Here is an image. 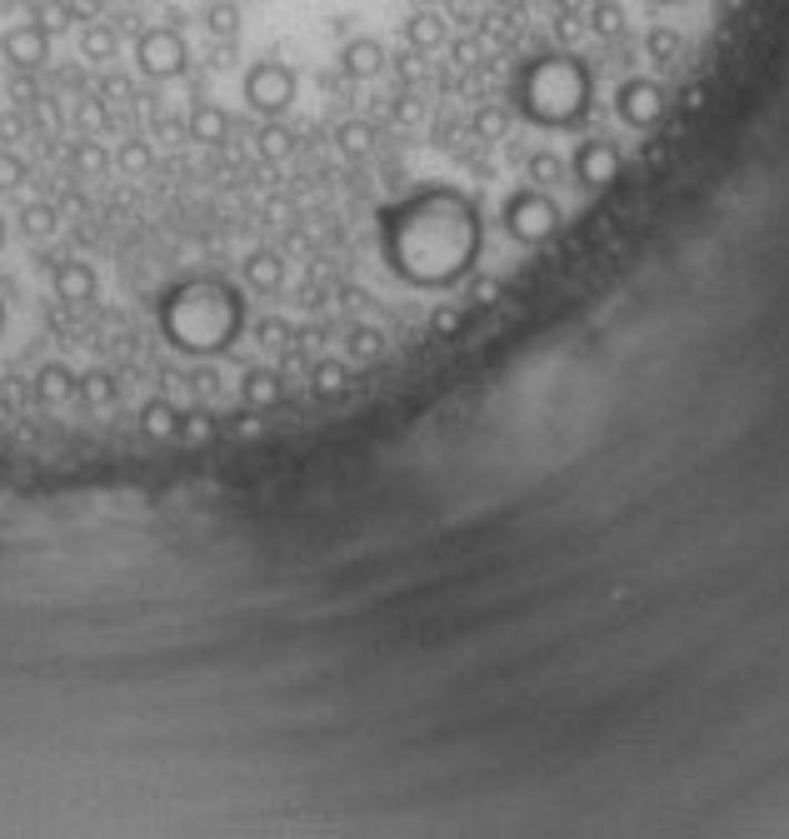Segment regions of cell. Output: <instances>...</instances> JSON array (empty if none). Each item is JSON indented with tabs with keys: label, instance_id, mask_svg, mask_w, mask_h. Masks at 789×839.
I'll list each match as a JSON object with an SVG mask.
<instances>
[{
	"label": "cell",
	"instance_id": "6da1fadb",
	"mask_svg": "<svg viewBox=\"0 0 789 839\" xmlns=\"http://www.w3.org/2000/svg\"><path fill=\"white\" fill-rule=\"evenodd\" d=\"M375 245L385 270L409 290H449L469 280L485 250L479 205L455 185H419L375 210Z\"/></svg>",
	"mask_w": 789,
	"mask_h": 839
},
{
	"label": "cell",
	"instance_id": "7a4b0ae2",
	"mask_svg": "<svg viewBox=\"0 0 789 839\" xmlns=\"http://www.w3.org/2000/svg\"><path fill=\"white\" fill-rule=\"evenodd\" d=\"M245 295L225 275H190L160 290L155 325L170 350L195 360H215L245 335Z\"/></svg>",
	"mask_w": 789,
	"mask_h": 839
},
{
	"label": "cell",
	"instance_id": "3957f363",
	"mask_svg": "<svg viewBox=\"0 0 789 839\" xmlns=\"http://www.w3.org/2000/svg\"><path fill=\"white\" fill-rule=\"evenodd\" d=\"M515 110L539 130H569L589 115L595 100V75L579 55H535L519 65L515 85Z\"/></svg>",
	"mask_w": 789,
	"mask_h": 839
},
{
	"label": "cell",
	"instance_id": "277c9868",
	"mask_svg": "<svg viewBox=\"0 0 789 839\" xmlns=\"http://www.w3.org/2000/svg\"><path fill=\"white\" fill-rule=\"evenodd\" d=\"M499 220H505L509 240H519V245H545V240L559 235V205L549 200V190L539 185H525L515 190V195L505 200V210H499Z\"/></svg>",
	"mask_w": 789,
	"mask_h": 839
},
{
	"label": "cell",
	"instance_id": "5b68a950",
	"mask_svg": "<svg viewBox=\"0 0 789 839\" xmlns=\"http://www.w3.org/2000/svg\"><path fill=\"white\" fill-rule=\"evenodd\" d=\"M295 70L285 65V60H255V65L245 70V80H240V95H245V105L255 110V115L265 120H280L290 105H295Z\"/></svg>",
	"mask_w": 789,
	"mask_h": 839
},
{
	"label": "cell",
	"instance_id": "8992f818",
	"mask_svg": "<svg viewBox=\"0 0 789 839\" xmlns=\"http://www.w3.org/2000/svg\"><path fill=\"white\" fill-rule=\"evenodd\" d=\"M135 65H140V75H150V80H180V75L190 70V46H185V36H180V30H170V26L140 30V40H135Z\"/></svg>",
	"mask_w": 789,
	"mask_h": 839
},
{
	"label": "cell",
	"instance_id": "52a82bcc",
	"mask_svg": "<svg viewBox=\"0 0 789 839\" xmlns=\"http://www.w3.org/2000/svg\"><path fill=\"white\" fill-rule=\"evenodd\" d=\"M615 110H619V120L635 130L659 125V120H665V85H655V80H645V75L625 80V85L615 90Z\"/></svg>",
	"mask_w": 789,
	"mask_h": 839
},
{
	"label": "cell",
	"instance_id": "ba28073f",
	"mask_svg": "<svg viewBox=\"0 0 789 839\" xmlns=\"http://www.w3.org/2000/svg\"><path fill=\"white\" fill-rule=\"evenodd\" d=\"M569 175L585 190H605L609 180H619V145L615 140H579L569 155Z\"/></svg>",
	"mask_w": 789,
	"mask_h": 839
},
{
	"label": "cell",
	"instance_id": "9c48e42d",
	"mask_svg": "<svg viewBox=\"0 0 789 839\" xmlns=\"http://www.w3.org/2000/svg\"><path fill=\"white\" fill-rule=\"evenodd\" d=\"M0 55L16 70H40L50 60V30L40 20H26V26H10L0 36Z\"/></svg>",
	"mask_w": 789,
	"mask_h": 839
},
{
	"label": "cell",
	"instance_id": "30bf717a",
	"mask_svg": "<svg viewBox=\"0 0 789 839\" xmlns=\"http://www.w3.org/2000/svg\"><path fill=\"white\" fill-rule=\"evenodd\" d=\"M385 46H380L375 36H355L340 46V70H345V80H375L380 70H385Z\"/></svg>",
	"mask_w": 789,
	"mask_h": 839
},
{
	"label": "cell",
	"instance_id": "8fae6325",
	"mask_svg": "<svg viewBox=\"0 0 789 839\" xmlns=\"http://www.w3.org/2000/svg\"><path fill=\"white\" fill-rule=\"evenodd\" d=\"M50 285H55V300H65V305H85V300H95L100 280H95V270H90L85 260H60V265L50 270Z\"/></svg>",
	"mask_w": 789,
	"mask_h": 839
},
{
	"label": "cell",
	"instance_id": "7c38bea8",
	"mask_svg": "<svg viewBox=\"0 0 789 839\" xmlns=\"http://www.w3.org/2000/svg\"><path fill=\"white\" fill-rule=\"evenodd\" d=\"M240 280H245L250 290H260V295H275V290L285 285V260H280L275 250H250L245 265H240Z\"/></svg>",
	"mask_w": 789,
	"mask_h": 839
},
{
	"label": "cell",
	"instance_id": "4fadbf2b",
	"mask_svg": "<svg viewBox=\"0 0 789 839\" xmlns=\"http://www.w3.org/2000/svg\"><path fill=\"white\" fill-rule=\"evenodd\" d=\"M240 395H245L250 410H270V405H280V400H285V380H280L275 370L255 365V370H245V375H240Z\"/></svg>",
	"mask_w": 789,
	"mask_h": 839
},
{
	"label": "cell",
	"instance_id": "5bb4252c",
	"mask_svg": "<svg viewBox=\"0 0 789 839\" xmlns=\"http://www.w3.org/2000/svg\"><path fill=\"white\" fill-rule=\"evenodd\" d=\"M75 385H80L75 370L50 360V365H40V375H36V400L40 405H65V400H75Z\"/></svg>",
	"mask_w": 789,
	"mask_h": 839
},
{
	"label": "cell",
	"instance_id": "9a60e30c",
	"mask_svg": "<svg viewBox=\"0 0 789 839\" xmlns=\"http://www.w3.org/2000/svg\"><path fill=\"white\" fill-rule=\"evenodd\" d=\"M185 130H190V140H200V145H220V140L230 135V115L220 105H210V100H200V105L185 115Z\"/></svg>",
	"mask_w": 789,
	"mask_h": 839
},
{
	"label": "cell",
	"instance_id": "2e32d148",
	"mask_svg": "<svg viewBox=\"0 0 789 839\" xmlns=\"http://www.w3.org/2000/svg\"><path fill=\"white\" fill-rule=\"evenodd\" d=\"M445 36L449 30H445V20H439L435 10H415V16L405 20V46L409 50H439L445 46Z\"/></svg>",
	"mask_w": 789,
	"mask_h": 839
},
{
	"label": "cell",
	"instance_id": "e0dca14e",
	"mask_svg": "<svg viewBox=\"0 0 789 839\" xmlns=\"http://www.w3.org/2000/svg\"><path fill=\"white\" fill-rule=\"evenodd\" d=\"M140 429H145L150 439H175L180 435V410L170 405V400H145V405H140Z\"/></svg>",
	"mask_w": 789,
	"mask_h": 839
},
{
	"label": "cell",
	"instance_id": "ac0fdd59",
	"mask_svg": "<svg viewBox=\"0 0 789 839\" xmlns=\"http://www.w3.org/2000/svg\"><path fill=\"white\" fill-rule=\"evenodd\" d=\"M335 145H340V155L345 160H365L370 150H375V130H370V120H340Z\"/></svg>",
	"mask_w": 789,
	"mask_h": 839
},
{
	"label": "cell",
	"instance_id": "d6986e66",
	"mask_svg": "<svg viewBox=\"0 0 789 839\" xmlns=\"http://www.w3.org/2000/svg\"><path fill=\"white\" fill-rule=\"evenodd\" d=\"M585 16H589V30H595L599 40L625 36V6H619V0H589Z\"/></svg>",
	"mask_w": 789,
	"mask_h": 839
},
{
	"label": "cell",
	"instance_id": "ffe728a7",
	"mask_svg": "<svg viewBox=\"0 0 789 839\" xmlns=\"http://www.w3.org/2000/svg\"><path fill=\"white\" fill-rule=\"evenodd\" d=\"M310 390H315L320 400H335L350 390V370L340 365V360H315V370H310Z\"/></svg>",
	"mask_w": 789,
	"mask_h": 839
},
{
	"label": "cell",
	"instance_id": "44dd1931",
	"mask_svg": "<svg viewBox=\"0 0 789 839\" xmlns=\"http://www.w3.org/2000/svg\"><path fill=\"white\" fill-rule=\"evenodd\" d=\"M255 150H260V160L280 165V160H290V150H295V135H290L280 120H265V125H260V135H255Z\"/></svg>",
	"mask_w": 789,
	"mask_h": 839
},
{
	"label": "cell",
	"instance_id": "7402d4cb",
	"mask_svg": "<svg viewBox=\"0 0 789 839\" xmlns=\"http://www.w3.org/2000/svg\"><path fill=\"white\" fill-rule=\"evenodd\" d=\"M55 225H60V215H55V205H45V200H30V205L20 210V235L26 240H50Z\"/></svg>",
	"mask_w": 789,
	"mask_h": 839
},
{
	"label": "cell",
	"instance_id": "603a6c76",
	"mask_svg": "<svg viewBox=\"0 0 789 839\" xmlns=\"http://www.w3.org/2000/svg\"><path fill=\"white\" fill-rule=\"evenodd\" d=\"M565 160L555 155V150H535V155L525 160V175H529V185H539V190H549V185H559L565 180Z\"/></svg>",
	"mask_w": 789,
	"mask_h": 839
},
{
	"label": "cell",
	"instance_id": "cb8c5ba5",
	"mask_svg": "<svg viewBox=\"0 0 789 839\" xmlns=\"http://www.w3.org/2000/svg\"><path fill=\"white\" fill-rule=\"evenodd\" d=\"M75 395L85 400V405H95V410L115 405V375H110V370H90V375H80Z\"/></svg>",
	"mask_w": 789,
	"mask_h": 839
},
{
	"label": "cell",
	"instance_id": "d4e9b609",
	"mask_svg": "<svg viewBox=\"0 0 789 839\" xmlns=\"http://www.w3.org/2000/svg\"><path fill=\"white\" fill-rule=\"evenodd\" d=\"M205 30L220 40H235L240 36V6L235 0H210L205 6Z\"/></svg>",
	"mask_w": 789,
	"mask_h": 839
},
{
	"label": "cell",
	"instance_id": "484cf974",
	"mask_svg": "<svg viewBox=\"0 0 789 839\" xmlns=\"http://www.w3.org/2000/svg\"><path fill=\"white\" fill-rule=\"evenodd\" d=\"M350 355H355L360 365L380 360V355H385V330H375V325H355V330H350Z\"/></svg>",
	"mask_w": 789,
	"mask_h": 839
},
{
	"label": "cell",
	"instance_id": "4316f807",
	"mask_svg": "<svg viewBox=\"0 0 789 839\" xmlns=\"http://www.w3.org/2000/svg\"><path fill=\"white\" fill-rule=\"evenodd\" d=\"M80 50H85V60H110L120 50V36L110 26H85L80 30Z\"/></svg>",
	"mask_w": 789,
	"mask_h": 839
},
{
	"label": "cell",
	"instance_id": "83f0119b",
	"mask_svg": "<svg viewBox=\"0 0 789 839\" xmlns=\"http://www.w3.org/2000/svg\"><path fill=\"white\" fill-rule=\"evenodd\" d=\"M645 50H649V60H659V65H669V60L679 55V36L669 26H655L645 36Z\"/></svg>",
	"mask_w": 789,
	"mask_h": 839
},
{
	"label": "cell",
	"instance_id": "f1b7e54d",
	"mask_svg": "<svg viewBox=\"0 0 789 839\" xmlns=\"http://www.w3.org/2000/svg\"><path fill=\"white\" fill-rule=\"evenodd\" d=\"M115 165L125 170V175H145V170H150V145H145V140H125V145H120V155H115Z\"/></svg>",
	"mask_w": 789,
	"mask_h": 839
},
{
	"label": "cell",
	"instance_id": "f546056e",
	"mask_svg": "<svg viewBox=\"0 0 789 839\" xmlns=\"http://www.w3.org/2000/svg\"><path fill=\"white\" fill-rule=\"evenodd\" d=\"M215 435V420L205 415V410H190V415H180V439H190V445H200V439Z\"/></svg>",
	"mask_w": 789,
	"mask_h": 839
},
{
	"label": "cell",
	"instance_id": "4dcf8cb0",
	"mask_svg": "<svg viewBox=\"0 0 789 839\" xmlns=\"http://www.w3.org/2000/svg\"><path fill=\"white\" fill-rule=\"evenodd\" d=\"M459 325H465V315H459L455 305H435V315H429V335H435V340L459 335Z\"/></svg>",
	"mask_w": 789,
	"mask_h": 839
},
{
	"label": "cell",
	"instance_id": "1f68e13d",
	"mask_svg": "<svg viewBox=\"0 0 789 839\" xmlns=\"http://www.w3.org/2000/svg\"><path fill=\"white\" fill-rule=\"evenodd\" d=\"M505 130H509V115H505V110L485 105V110H479V115H475V135H479V140H499V135H505Z\"/></svg>",
	"mask_w": 789,
	"mask_h": 839
},
{
	"label": "cell",
	"instance_id": "d6a6232c",
	"mask_svg": "<svg viewBox=\"0 0 789 839\" xmlns=\"http://www.w3.org/2000/svg\"><path fill=\"white\" fill-rule=\"evenodd\" d=\"M499 290H505V285H499L495 275H475V280H469V290H465V295H469V305H479V310H485V305H495V300H499Z\"/></svg>",
	"mask_w": 789,
	"mask_h": 839
},
{
	"label": "cell",
	"instance_id": "836d02e7",
	"mask_svg": "<svg viewBox=\"0 0 789 839\" xmlns=\"http://www.w3.org/2000/svg\"><path fill=\"white\" fill-rule=\"evenodd\" d=\"M75 165L90 170V175H95V170H105V165H110L105 145H100V140H80V145H75Z\"/></svg>",
	"mask_w": 789,
	"mask_h": 839
},
{
	"label": "cell",
	"instance_id": "e575fe53",
	"mask_svg": "<svg viewBox=\"0 0 789 839\" xmlns=\"http://www.w3.org/2000/svg\"><path fill=\"white\" fill-rule=\"evenodd\" d=\"M75 125H80V130H100V125H105V105H100L95 95H85V100L75 105Z\"/></svg>",
	"mask_w": 789,
	"mask_h": 839
},
{
	"label": "cell",
	"instance_id": "d590c367",
	"mask_svg": "<svg viewBox=\"0 0 789 839\" xmlns=\"http://www.w3.org/2000/svg\"><path fill=\"white\" fill-rule=\"evenodd\" d=\"M20 180H26V160L10 155V150H0V190H16Z\"/></svg>",
	"mask_w": 789,
	"mask_h": 839
},
{
	"label": "cell",
	"instance_id": "8d00e7d4",
	"mask_svg": "<svg viewBox=\"0 0 789 839\" xmlns=\"http://www.w3.org/2000/svg\"><path fill=\"white\" fill-rule=\"evenodd\" d=\"M255 340H260V345H285L290 325H285V320H255Z\"/></svg>",
	"mask_w": 789,
	"mask_h": 839
},
{
	"label": "cell",
	"instance_id": "74e56055",
	"mask_svg": "<svg viewBox=\"0 0 789 839\" xmlns=\"http://www.w3.org/2000/svg\"><path fill=\"white\" fill-rule=\"evenodd\" d=\"M40 26H45L50 36H55V30H65V26H70V10H65V6H45V10H40Z\"/></svg>",
	"mask_w": 789,
	"mask_h": 839
},
{
	"label": "cell",
	"instance_id": "f35d334b",
	"mask_svg": "<svg viewBox=\"0 0 789 839\" xmlns=\"http://www.w3.org/2000/svg\"><path fill=\"white\" fill-rule=\"evenodd\" d=\"M190 385H195V390H215V370H195V375H190Z\"/></svg>",
	"mask_w": 789,
	"mask_h": 839
},
{
	"label": "cell",
	"instance_id": "ab89813d",
	"mask_svg": "<svg viewBox=\"0 0 789 839\" xmlns=\"http://www.w3.org/2000/svg\"><path fill=\"white\" fill-rule=\"evenodd\" d=\"M415 115H419L415 100H399V105H395V120H415Z\"/></svg>",
	"mask_w": 789,
	"mask_h": 839
},
{
	"label": "cell",
	"instance_id": "60d3db41",
	"mask_svg": "<svg viewBox=\"0 0 789 839\" xmlns=\"http://www.w3.org/2000/svg\"><path fill=\"white\" fill-rule=\"evenodd\" d=\"M10 95H16V100H30V95H36V85H30V80H16V85H10Z\"/></svg>",
	"mask_w": 789,
	"mask_h": 839
},
{
	"label": "cell",
	"instance_id": "b9f144b4",
	"mask_svg": "<svg viewBox=\"0 0 789 839\" xmlns=\"http://www.w3.org/2000/svg\"><path fill=\"white\" fill-rule=\"evenodd\" d=\"M555 6H559V16H575V10H585L589 0H555Z\"/></svg>",
	"mask_w": 789,
	"mask_h": 839
},
{
	"label": "cell",
	"instance_id": "7bdbcfd3",
	"mask_svg": "<svg viewBox=\"0 0 789 839\" xmlns=\"http://www.w3.org/2000/svg\"><path fill=\"white\" fill-rule=\"evenodd\" d=\"M0 245H6V220H0Z\"/></svg>",
	"mask_w": 789,
	"mask_h": 839
},
{
	"label": "cell",
	"instance_id": "ee69618b",
	"mask_svg": "<svg viewBox=\"0 0 789 839\" xmlns=\"http://www.w3.org/2000/svg\"><path fill=\"white\" fill-rule=\"evenodd\" d=\"M665 6H669V0H665Z\"/></svg>",
	"mask_w": 789,
	"mask_h": 839
}]
</instances>
